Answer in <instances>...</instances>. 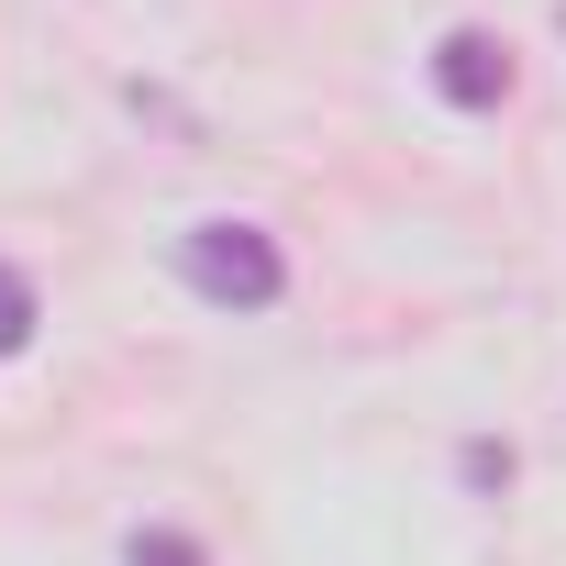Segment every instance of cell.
I'll return each mask as SVG.
<instances>
[{"mask_svg":"<svg viewBox=\"0 0 566 566\" xmlns=\"http://www.w3.org/2000/svg\"><path fill=\"white\" fill-rule=\"evenodd\" d=\"M433 90H444L455 112H500V101H511V45L478 34V23H455V34L433 45Z\"/></svg>","mask_w":566,"mask_h":566,"instance_id":"cell-2","label":"cell"},{"mask_svg":"<svg viewBox=\"0 0 566 566\" xmlns=\"http://www.w3.org/2000/svg\"><path fill=\"white\" fill-rule=\"evenodd\" d=\"M34 323H45L34 277H23V266H0V356H23V345H34Z\"/></svg>","mask_w":566,"mask_h":566,"instance_id":"cell-3","label":"cell"},{"mask_svg":"<svg viewBox=\"0 0 566 566\" xmlns=\"http://www.w3.org/2000/svg\"><path fill=\"white\" fill-rule=\"evenodd\" d=\"M455 478H467V489H511V444H467Z\"/></svg>","mask_w":566,"mask_h":566,"instance_id":"cell-5","label":"cell"},{"mask_svg":"<svg viewBox=\"0 0 566 566\" xmlns=\"http://www.w3.org/2000/svg\"><path fill=\"white\" fill-rule=\"evenodd\" d=\"M123 566H211V555H200L189 533H134V555H123Z\"/></svg>","mask_w":566,"mask_h":566,"instance_id":"cell-4","label":"cell"},{"mask_svg":"<svg viewBox=\"0 0 566 566\" xmlns=\"http://www.w3.org/2000/svg\"><path fill=\"white\" fill-rule=\"evenodd\" d=\"M178 277L211 312H277L290 301V255H277L255 222H189L178 233Z\"/></svg>","mask_w":566,"mask_h":566,"instance_id":"cell-1","label":"cell"}]
</instances>
